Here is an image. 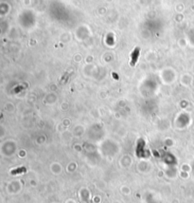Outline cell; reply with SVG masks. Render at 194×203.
Here are the masks:
<instances>
[{
    "label": "cell",
    "instance_id": "obj_1",
    "mask_svg": "<svg viewBox=\"0 0 194 203\" xmlns=\"http://www.w3.org/2000/svg\"><path fill=\"white\" fill-rule=\"evenodd\" d=\"M138 55H139V48H137L134 50V52L132 53V61H131V65H132V67H134V65H135V63L137 62Z\"/></svg>",
    "mask_w": 194,
    "mask_h": 203
}]
</instances>
